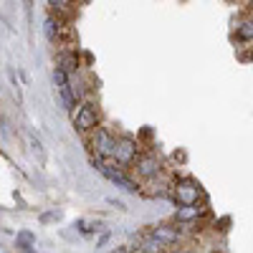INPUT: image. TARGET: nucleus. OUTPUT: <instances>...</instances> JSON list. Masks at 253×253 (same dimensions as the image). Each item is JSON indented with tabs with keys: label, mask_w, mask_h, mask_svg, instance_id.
<instances>
[{
	"label": "nucleus",
	"mask_w": 253,
	"mask_h": 253,
	"mask_svg": "<svg viewBox=\"0 0 253 253\" xmlns=\"http://www.w3.org/2000/svg\"><path fill=\"white\" fill-rule=\"evenodd\" d=\"M74 126L76 132L89 137L96 126H101V114H99V107L91 101H81L79 107L74 109Z\"/></svg>",
	"instance_id": "nucleus-1"
},
{
	"label": "nucleus",
	"mask_w": 253,
	"mask_h": 253,
	"mask_svg": "<svg viewBox=\"0 0 253 253\" xmlns=\"http://www.w3.org/2000/svg\"><path fill=\"white\" fill-rule=\"evenodd\" d=\"M117 142H119V137H114L109 129H104V126H96L89 134V150L101 160H112L114 152H117Z\"/></svg>",
	"instance_id": "nucleus-2"
},
{
	"label": "nucleus",
	"mask_w": 253,
	"mask_h": 253,
	"mask_svg": "<svg viewBox=\"0 0 253 253\" xmlns=\"http://www.w3.org/2000/svg\"><path fill=\"white\" fill-rule=\"evenodd\" d=\"M94 167H96V170H99L104 177H107L109 182H114L117 187L126 190V193H139V185H137V180L126 177V175H124V167L109 165V162H104L101 157H96V160H94Z\"/></svg>",
	"instance_id": "nucleus-3"
},
{
	"label": "nucleus",
	"mask_w": 253,
	"mask_h": 253,
	"mask_svg": "<svg viewBox=\"0 0 253 253\" xmlns=\"http://www.w3.org/2000/svg\"><path fill=\"white\" fill-rule=\"evenodd\" d=\"M172 200L175 203H203L205 193L198 180L193 177H177L172 182Z\"/></svg>",
	"instance_id": "nucleus-4"
},
{
	"label": "nucleus",
	"mask_w": 253,
	"mask_h": 253,
	"mask_svg": "<svg viewBox=\"0 0 253 253\" xmlns=\"http://www.w3.org/2000/svg\"><path fill=\"white\" fill-rule=\"evenodd\" d=\"M132 172L142 182H155L157 177H162V160L157 155H152V152L139 155L137 162L132 165Z\"/></svg>",
	"instance_id": "nucleus-5"
},
{
	"label": "nucleus",
	"mask_w": 253,
	"mask_h": 253,
	"mask_svg": "<svg viewBox=\"0 0 253 253\" xmlns=\"http://www.w3.org/2000/svg\"><path fill=\"white\" fill-rule=\"evenodd\" d=\"M139 157V142L134 137H119L117 142V152H114V162L119 167H132Z\"/></svg>",
	"instance_id": "nucleus-6"
},
{
	"label": "nucleus",
	"mask_w": 253,
	"mask_h": 253,
	"mask_svg": "<svg viewBox=\"0 0 253 253\" xmlns=\"http://www.w3.org/2000/svg\"><path fill=\"white\" fill-rule=\"evenodd\" d=\"M53 81H56V86H58V94H61L63 104H66V109L74 112L76 101H79V91H76L74 81H71V74H66V71L58 66V69L53 71Z\"/></svg>",
	"instance_id": "nucleus-7"
},
{
	"label": "nucleus",
	"mask_w": 253,
	"mask_h": 253,
	"mask_svg": "<svg viewBox=\"0 0 253 253\" xmlns=\"http://www.w3.org/2000/svg\"><path fill=\"white\" fill-rule=\"evenodd\" d=\"M150 236H155L165 248L167 246H177L182 241V228H177V223H160V225H152Z\"/></svg>",
	"instance_id": "nucleus-8"
},
{
	"label": "nucleus",
	"mask_w": 253,
	"mask_h": 253,
	"mask_svg": "<svg viewBox=\"0 0 253 253\" xmlns=\"http://www.w3.org/2000/svg\"><path fill=\"white\" fill-rule=\"evenodd\" d=\"M203 215H205L203 203H177L175 223H177V225H193V223H198Z\"/></svg>",
	"instance_id": "nucleus-9"
},
{
	"label": "nucleus",
	"mask_w": 253,
	"mask_h": 253,
	"mask_svg": "<svg viewBox=\"0 0 253 253\" xmlns=\"http://www.w3.org/2000/svg\"><path fill=\"white\" fill-rule=\"evenodd\" d=\"M236 41H241V43H253V15H246L238 20L236 26Z\"/></svg>",
	"instance_id": "nucleus-10"
},
{
	"label": "nucleus",
	"mask_w": 253,
	"mask_h": 253,
	"mask_svg": "<svg viewBox=\"0 0 253 253\" xmlns=\"http://www.w3.org/2000/svg\"><path fill=\"white\" fill-rule=\"evenodd\" d=\"M15 248H20V251H33V248H36V236L31 233V230H20V233L15 236Z\"/></svg>",
	"instance_id": "nucleus-11"
},
{
	"label": "nucleus",
	"mask_w": 253,
	"mask_h": 253,
	"mask_svg": "<svg viewBox=\"0 0 253 253\" xmlns=\"http://www.w3.org/2000/svg\"><path fill=\"white\" fill-rule=\"evenodd\" d=\"M137 251H142V253H160V251H165V246L155 238V236H150V233H147V238L137 246Z\"/></svg>",
	"instance_id": "nucleus-12"
},
{
	"label": "nucleus",
	"mask_w": 253,
	"mask_h": 253,
	"mask_svg": "<svg viewBox=\"0 0 253 253\" xmlns=\"http://www.w3.org/2000/svg\"><path fill=\"white\" fill-rule=\"evenodd\" d=\"M48 8H51L56 15L71 13V10H74V0H48Z\"/></svg>",
	"instance_id": "nucleus-13"
},
{
	"label": "nucleus",
	"mask_w": 253,
	"mask_h": 253,
	"mask_svg": "<svg viewBox=\"0 0 253 253\" xmlns=\"http://www.w3.org/2000/svg\"><path fill=\"white\" fill-rule=\"evenodd\" d=\"M61 26V20H58V15L53 18V15H48L46 18V36H48V41H51V43H56V38H58V28Z\"/></svg>",
	"instance_id": "nucleus-14"
},
{
	"label": "nucleus",
	"mask_w": 253,
	"mask_h": 253,
	"mask_svg": "<svg viewBox=\"0 0 253 253\" xmlns=\"http://www.w3.org/2000/svg\"><path fill=\"white\" fill-rule=\"evenodd\" d=\"M76 66H79V61H76L71 53H63V56H61V69L66 71V74H74Z\"/></svg>",
	"instance_id": "nucleus-15"
},
{
	"label": "nucleus",
	"mask_w": 253,
	"mask_h": 253,
	"mask_svg": "<svg viewBox=\"0 0 253 253\" xmlns=\"http://www.w3.org/2000/svg\"><path fill=\"white\" fill-rule=\"evenodd\" d=\"M31 147H33V155L38 157L41 165H46V152H43V144H41L36 137H31Z\"/></svg>",
	"instance_id": "nucleus-16"
},
{
	"label": "nucleus",
	"mask_w": 253,
	"mask_h": 253,
	"mask_svg": "<svg viewBox=\"0 0 253 253\" xmlns=\"http://www.w3.org/2000/svg\"><path fill=\"white\" fill-rule=\"evenodd\" d=\"M76 228L81 230V233H84V236H89V233H91V230H94V228H99V225H89L86 220H76Z\"/></svg>",
	"instance_id": "nucleus-17"
},
{
	"label": "nucleus",
	"mask_w": 253,
	"mask_h": 253,
	"mask_svg": "<svg viewBox=\"0 0 253 253\" xmlns=\"http://www.w3.org/2000/svg\"><path fill=\"white\" fill-rule=\"evenodd\" d=\"M23 5H26V18L31 23V20H33V0H23Z\"/></svg>",
	"instance_id": "nucleus-18"
},
{
	"label": "nucleus",
	"mask_w": 253,
	"mask_h": 253,
	"mask_svg": "<svg viewBox=\"0 0 253 253\" xmlns=\"http://www.w3.org/2000/svg\"><path fill=\"white\" fill-rule=\"evenodd\" d=\"M246 3H248V5H251V8H253V0H246Z\"/></svg>",
	"instance_id": "nucleus-19"
}]
</instances>
